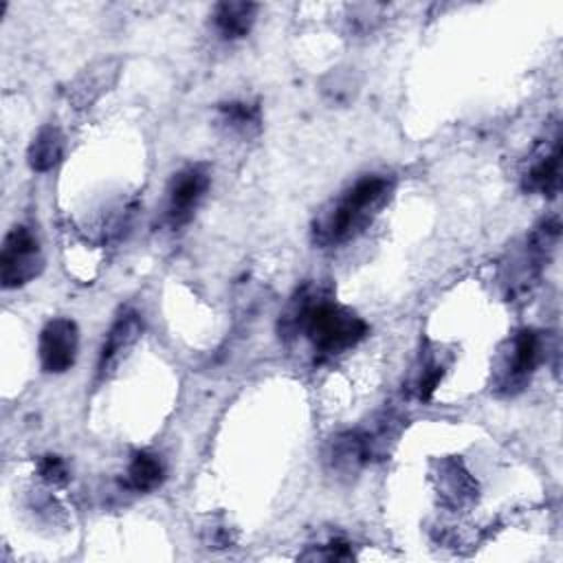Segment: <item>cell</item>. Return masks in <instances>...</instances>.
Instances as JSON below:
<instances>
[{
    "label": "cell",
    "instance_id": "16",
    "mask_svg": "<svg viewBox=\"0 0 563 563\" xmlns=\"http://www.w3.org/2000/svg\"><path fill=\"white\" fill-rule=\"evenodd\" d=\"M37 475L51 486H62L68 482V466L59 455H42L37 460Z\"/></svg>",
    "mask_w": 563,
    "mask_h": 563
},
{
    "label": "cell",
    "instance_id": "13",
    "mask_svg": "<svg viewBox=\"0 0 563 563\" xmlns=\"http://www.w3.org/2000/svg\"><path fill=\"white\" fill-rule=\"evenodd\" d=\"M165 479V464L161 455L150 451H139L125 471V486L136 493H150L158 488Z\"/></svg>",
    "mask_w": 563,
    "mask_h": 563
},
{
    "label": "cell",
    "instance_id": "9",
    "mask_svg": "<svg viewBox=\"0 0 563 563\" xmlns=\"http://www.w3.org/2000/svg\"><path fill=\"white\" fill-rule=\"evenodd\" d=\"M143 330V321L141 314L134 310H125L121 312L114 323L110 325L101 352H99V361H97V378L103 380L108 378L121 363V358L128 354V350L136 343V339L141 336Z\"/></svg>",
    "mask_w": 563,
    "mask_h": 563
},
{
    "label": "cell",
    "instance_id": "4",
    "mask_svg": "<svg viewBox=\"0 0 563 563\" xmlns=\"http://www.w3.org/2000/svg\"><path fill=\"white\" fill-rule=\"evenodd\" d=\"M559 235H561V224H559V218L554 216L541 220L532 229V233L523 244V251L508 264V275L504 277L508 297L530 292V288L539 282L543 266L550 262L559 244Z\"/></svg>",
    "mask_w": 563,
    "mask_h": 563
},
{
    "label": "cell",
    "instance_id": "6",
    "mask_svg": "<svg viewBox=\"0 0 563 563\" xmlns=\"http://www.w3.org/2000/svg\"><path fill=\"white\" fill-rule=\"evenodd\" d=\"M211 185V169L205 163H191L176 172L167 185L165 218L176 229L191 220Z\"/></svg>",
    "mask_w": 563,
    "mask_h": 563
},
{
    "label": "cell",
    "instance_id": "2",
    "mask_svg": "<svg viewBox=\"0 0 563 563\" xmlns=\"http://www.w3.org/2000/svg\"><path fill=\"white\" fill-rule=\"evenodd\" d=\"M394 180L385 174H367L343 191L312 224V238L319 246H339L354 240L374 220L389 200Z\"/></svg>",
    "mask_w": 563,
    "mask_h": 563
},
{
    "label": "cell",
    "instance_id": "10",
    "mask_svg": "<svg viewBox=\"0 0 563 563\" xmlns=\"http://www.w3.org/2000/svg\"><path fill=\"white\" fill-rule=\"evenodd\" d=\"M435 490L440 501L451 510L471 508L477 501V482L464 468L460 460H442L435 462Z\"/></svg>",
    "mask_w": 563,
    "mask_h": 563
},
{
    "label": "cell",
    "instance_id": "14",
    "mask_svg": "<svg viewBox=\"0 0 563 563\" xmlns=\"http://www.w3.org/2000/svg\"><path fill=\"white\" fill-rule=\"evenodd\" d=\"M117 68L119 62L117 59H106L99 62L97 66L88 68L70 88V99L77 103V108L88 106L92 99H97L103 90H108V86L114 81L117 77Z\"/></svg>",
    "mask_w": 563,
    "mask_h": 563
},
{
    "label": "cell",
    "instance_id": "8",
    "mask_svg": "<svg viewBox=\"0 0 563 563\" xmlns=\"http://www.w3.org/2000/svg\"><path fill=\"white\" fill-rule=\"evenodd\" d=\"M79 347V332L73 319L55 317L40 332V363L48 374H62L73 367Z\"/></svg>",
    "mask_w": 563,
    "mask_h": 563
},
{
    "label": "cell",
    "instance_id": "17",
    "mask_svg": "<svg viewBox=\"0 0 563 563\" xmlns=\"http://www.w3.org/2000/svg\"><path fill=\"white\" fill-rule=\"evenodd\" d=\"M306 556H312V559H339V561H345V559H352L354 552H352V545L343 539H332L323 552H317V554H306Z\"/></svg>",
    "mask_w": 563,
    "mask_h": 563
},
{
    "label": "cell",
    "instance_id": "7",
    "mask_svg": "<svg viewBox=\"0 0 563 563\" xmlns=\"http://www.w3.org/2000/svg\"><path fill=\"white\" fill-rule=\"evenodd\" d=\"M523 189L539 196H556L561 185V130L559 123L552 125V132H545V139L534 147L528 167L521 176Z\"/></svg>",
    "mask_w": 563,
    "mask_h": 563
},
{
    "label": "cell",
    "instance_id": "12",
    "mask_svg": "<svg viewBox=\"0 0 563 563\" xmlns=\"http://www.w3.org/2000/svg\"><path fill=\"white\" fill-rule=\"evenodd\" d=\"M64 156V134L55 125H44L31 141L26 158L33 172L53 169Z\"/></svg>",
    "mask_w": 563,
    "mask_h": 563
},
{
    "label": "cell",
    "instance_id": "3",
    "mask_svg": "<svg viewBox=\"0 0 563 563\" xmlns=\"http://www.w3.org/2000/svg\"><path fill=\"white\" fill-rule=\"evenodd\" d=\"M545 358V343L541 332L532 328H523L508 339L506 350L497 358V367L493 374V387L497 394L515 396L528 383L534 369Z\"/></svg>",
    "mask_w": 563,
    "mask_h": 563
},
{
    "label": "cell",
    "instance_id": "1",
    "mask_svg": "<svg viewBox=\"0 0 563 563\" xmlns=\"http://www.w3.org/2000/svg\"><path fill=\"white\" fill-rule=\"evenodd\" d=\"M299 332L308 336L321 358H330L354 347L367 334V323L308 284L297 290L279 317L282 339H295Z\"/></svg>",
    "mask_w": 563,
    "mask_h": 563
},
{
    "label": "cell",
    "instance_id": "11",
    "mask_svg": "<svg viewBox=\"0 0 563 563\" xmlns=\"http://www.w3.org/2000/svg\"><path fill=\"white\" fill-rule=\"evenodd\" d=\"M255 15L253 2H220L213 9V26L224 40H240L251 31Z\"/></svg>",
    "mask_w": 563,
    "mask_h": 563
},
{
    "label": "cell",
    "instance_id": "15",
    "mask_svg": "<svg viewBox=\"0 0 563 563\" xmlns=\"http://www.w3.org/2000/svg\"><path fill=\"white\" fill-rule=\"evenodd\" d=\"M220 123L240 136H253L260 132L262 112L257 103L251 101H227L218 106Z\"/></svg>",
    "mask_w": 563,
    "mask_h": 563
},
{
    "label": "cell",
    "instance_id": "5",
    "mask_svg": "<svg viewBox=\"0 0 563 563\" xmlns=\"http://www.w3.org/2000/svg\"><path fill=\"white\" fill-rule=\"evenodd\" d=\"M44 268V255L29 227H13L0 249V282L4 288H20L33 282Z\"/></svg>",
    "mask_w": 563,
    "mask_h": 563
}]
</instances>
